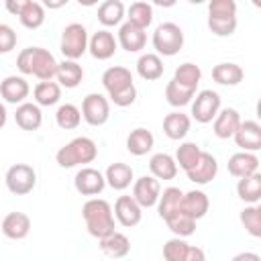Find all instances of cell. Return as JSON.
Returning a JSON list of instances; mask_svg holds the SVG:
<instances>
[{"mask_svg": "<svg viewBox=\"0 0 261 261\" xmlns=\"http://www.w3.org/2000/svg\"><path fill=\"white\" fill-rule=\"evenodd\" d=\"M98 247H100V251H102L106 257H110V259H120V257H126V255H128V251H130V241H128L126 234L114 230L112 234L100 239V245H98Z\"/></svg>", "mask_w": 261, "mask_h": 261, "instance_id": "cell-24", "label": "cell"}, {"mask_svg": "<svg viewBox=\"0 0 261 261\" xmlns=\"http://www.w3.org/2000/svg\"><path fill=\"white\" fill-rule=\"evenodd\" d=\"M241 224L245 226V230L251 237L261 239V214H259L257 206H247L241 210Z\"/></svg>", "mask_w": 261, "mask_h": 261, "instance_id": "cell-42", "label": "cell"}, {"mask_svg": "<svg viewBox=\"0 0 261 261\" xmlns=\"http://www.w3.org/2000/svg\"><path fill=\"white\" fill-rule=\"evenodd\" d=\"M104 175H106V184H108L112 190H116V192L126 190V188L133 184V179H135L133 167L126 165V163H122V161L110 163V165L106 167V173H104Z\"/></svg>", "mask_w": 261, "mask_h": 261, "instance_id": "cell-21", "label": "cell"}, {"mask_svg": "<svg viewBox=\"0 0 261 261\" xmlns=\"http://www.w3.org/2000/svg\"><path fill=\"white\" fill-rule=\"evenodd\" d=\"M208 16L214 18H230L237 16V2L234 0H210Z\"/></svg>", "mask_w": 261, "mask_h": 261, "instance_id": "cell-44", "label": "cell"}, {"mask_svg": "<svg viewBox=\"0 0 261 261\" xmlns=\"http://www.w3.org/2000/svg\"><path fill=\"white\" fill-rule=\"evenodd\" d=\"M165 224H167V228H169L175 237H179V239L190 237V234L196 230V220H194L192 216H188L181 208H179L173 216H169V218L165 220Z\"/></svg>", "mask_w": 261, "mask_h": 261, "instance_id": "cell-39", "label": "cell"}, {"mask_svg": "<svg viewBox=\"0 0 261 261\" xmlns=\"http://www.w3.org/2000/svg\"><path fill=\"white\" fill-rule=\"evenodd\" d=\"M237 194L243 202L247 204H255V202H261V173H253V175H247V177H241L237 181Z\"/></svg>", "mask_w": 261, "mask_h": 261, "instance_id": "cell-29", "label": "cell"}, {"mask_svg": "<svg viewBox=\"0 0 261 261\" xmlns=\"http://www.w3.org/2000/svg\"><path fill=\"white\" fill-rule=\"evenodd\" d=\"M116 47H118V39H114V35L106 29L102 31H96L92 37H90V47L88 51L92 53L94 59L98 61H106L110 59L114 53H116Z\"/></svg>", "mask_w": 261, "mask_h": 261, "instance_id": "cell-13", "label": "cell"}, {"mask_svg": "<svg viewBox=\"0 0 261 261\" xmlns=\"http://www.w3.org/2000/svg\"><path fill=\"white\" fill-rule=\"evenodd\" d=\"M216 173H218V161H216V157L210 155V153H206V151H202L200 161H198L196 167L190 169L186 175H188L190 181L204 186V184H210V181L216 177Z\"/></svg>", "mask_w": 261, "mask_h": 261, "instance_id": "cell-17", "label": "cell"}, {"mask_svg": "<svg viewBox=\"0 0 261 261\" xmlns=\"http://www.w3.org/2000/svg\"><path fill=\"white\" fill-rule=\"evenodd\" d=\"M149 169H151V175L157 179H163V181L173 179L177 175V161L167 153H155L149 159Z\"/></svg>", "mask_w": 261, "mask_h": 261, "instance_id": "cell-26", "label": "cell"}, {"mask_svg": "<svg viewBox=\"0 0 261 261\" xmlns=\"http://www.w3.org/2000/svg\"><path fill=\"white\" fill-rule=\"evenodd\" d=\"M73 186L82 196H98L106 186V175L94 167H82L73 177Z\"/></svg>", "mask_w": 261, "mask_h": 261, "instance_id": "cell-11", "label": "cell"}, {"mask_svg": "<svg viewBox=\"0 0 261 261\" xmlns=\"http://www.w3.org/2000/svg\"><path fill=\"white\" fill-rule=\"evenodd\" d=\"M16 67L24 75H35L41 82H53V77H57L59 63L55 61L51 51L43 47H27L18 53Z\"/></svg>", "mask_w": 261, "mask_h": 261, "instance_id": "cell-1", "label": "cell"}, {"mask_svg": "<svg viewBox=\"0 0 261 261\" xmlns=\"http://www.w3.org/2000/svg\"><path fill=\"white\" fill-rule=\"evenodd\" d=\"M230 261H261V257L257 253H251V251H243L239 255H234Z\"/></svg>", "mask_w": 261, "mask_h": 261, "instance_id": "cell-49", "label": "cell"}, {"mask_svg": "<svg viewBox=\"0 0 261 261\" xmlns=\"http://www.w3.org/2000/svg\"><path fill=\"white\" fill-rule=\"evenodd\" d=\"M24 2H27V0H6V10L18 16V14L22 12V6H24Z\"/></svg>", "mask_w": 261, "mask_h": 261, "instance_id": "cell-48", "label": "cell"}, {"mask_svg": "<svg viewBox=\"0 0 261 261\" xmlns=\"http://www.w3.org/2000/svg\"><path fill=\"white\" fill-rule=\"evenodd\" d=\"M82 110L75 106V104H61L59 108H57V112H55V122H57V126L59 128H63V130H73V128H77L80 126V122H82Z\"/></svg>", "mask_w": 261, "mask_h": 261, "instance_id": "cell-38", "label": "cell"}, {"mask_svg": "<svg viewBox=\"0 0 261 261\" xmlns=\"http://www.w3.org/2000/svg\"><path fill=\"white\" fill-rule=\"evenodd\" d=\"M237 147H241L243 151H249V153H255L261 149V122H255V120H245L241 122L237 135L232 137Z\"/></svg>", "mask_w": 261, "mask_h": 261, "instance_id": "cell-16", "label": "cell"}, {"mask_svg": "<svg viewBox=\"0 0 261 261\" xmlns=\"http://www.w3.org/2000/svg\"><path fill=\"white\" fill-rule=\"evenodd\" d=\"M243 75H245L243 67L232 61H224L212 67V80L220 86H237L243 82Z\"/></svg>", "mask_w": 261, "mask_h": 261, "instance_id": "cell-28", "label": "cell"}, {"mask_svg": "<svg viewBox=\"0 0 261 261\" xmlns=\"http://www.w3.org/2000/svg\"><path fill=\"white\" fill-rule=\"evenodd\" d=\"M257 167H259V157L255 153L239 151V153L228 157V173L239 177V179L257 173Z\"/></svg>", "mask_w": 261, "mask_h": 261, "instance_id": "cell-18", "label": "cell"}, {"mask_svg": "<svg viewBox=\"0 0 261 261\" xmlns=\"http://www.w3.org/2000/svg\"><path fill=\"white\" fill-rule=\"evenodd\" d=\"M116 39H118V45L124 51L139 53L145 47V43H147V33H145V29H141V27H137V24H133V22L126 20V22L120 24Z\"/></svg>", "mask_w": 261, "mask_h": 261, "instance_id": "cell-14", "label": "cell"}, {"mask_svg": "<svg viewBox=\"0 0 261 261\" xmlns=\"http://www.w3.org/2000/svg\"><path fill=\"white\" fill-rule=\"evenodd\" d=\"M82 116L90 126H102L110 118V102L106 96L92 92L82 102Z\"/></svg>", "mask_w": 261, "mask_h": 261, "instance_id": "cell-8", "label": "cell"}, {"mask_svg": "<svg viewBox=\"0 0 261 261\" xmlns=\"http://www.w3.org/2000/svg\"><path fill=\"white\" fill-rule=\"evenodd\" d=\"M16 45V33L8 24H0V53L12 51Z\"/></svg>", "mask_w": 261, "mask_h": 261, "instance_id": "cell-46", "label": "cell"}, {"mask_svg": "<svg viewBox=\"0 0 261 261\" xmlns=\"http://www.w3.org/2000/svg\"><path fill=\"white\" fill-rule=\"evenodd\" d=\"M208 29L216 37H230L237 31V16H230V18H214V16H208Z\"/></svg>", "mask_w": 261, "mask_h": 261, "instance_id": "cell-45", "label": "cell"}, {"mask_svg": "<svg viewBox=\"0 0 261 261\" xmlns=\"http://www.w3.org/2000/svg\"><path fill=\"white\" fill-rule=\"evenodd\" d=\"M188 249H190V245L184 239H179V237L169 239L163 245V259L165 261H186Z\"/></svg>", "mask_w": 261, "mask_h": 261, "instance_id": "cell-43", "label": "cell"}, {"mask_svg": "<svg viewBox=\"0 0 261 261\" xmlns=\"http://www.w3.org/2000/svg\"><path fill=\"white\" fill-rule=\"evenodd\" d=\"M102 86L108 92L110 102H114L120 108L130 106L137 100V88L133 82V73H130V69H126L122 65L108 67L102 73Z\"/></svg>", "mask_w": 261, "mask_h": 261, "instance_id": "cell-2", "label": "cell"}, {"mask_svg": "<svg viewBox=\"0 0 261 261\" xmlns=\"http://www.w3.org/2000/svg\"><path fill=\"white\" fill-rule=\"evenodd\" d=\"M194 94H196V92H192V90L179 86L173 77H171V82H167V86H165V100H167L171 106H175V108H181V106L190 104L192 98H194Z\"/></svg>", "mask_w": 261, "mask_h": 261, "instance_id": "cell-40", "label": "cell"}, {"mask_svg": "<svg viewBox=\"0 0 261 261\" xmlns=\"http://www.w3.org/2000/svg\"><path fill=\"white\" fill-rule=\"evenodd\" d=\"M153 145H155L153 133L147 130V128H143V126L130 130V135L126 137V149H128L130 155H137V157L147 155L153 149Z\"/></svg>", "mask_w": 261, "mask_h": 261, "instance_id": "cell-27", "label": "cell"}, {"mask_svg": "<svg viewBox=\"0 0 261 261\" xmlns=\"http://www.w3.org/2000/svg\"><path fill=\"white\" fill-rule=\"evenodd\" d=\"M90 47V39H88V31L84 24L80 22H69L67 27H63L61 31V41H59V49L63 53L65 59H80Z\"/></svg>", "mask_w": 261, "mask_h": 261, "instance_id": "cell-5", "label": "cell"}, {"mask_svg": "<svg viewBox=\"0 0 261 261\" xmlns=\"http://www.w3.org/2000/svg\"><path fill=\"white\" fill-rule=\"evenodd\" d=\"M63 4H65V0H63V2H49V0L45 2V6H49V8H59V6H63Z\"/></svg>", "mask_w": 261, "mask_h": 261, "instance_id": "cell-50", "label": "cell"}, {"mask_svg": "<svg viewBox=\"0 0 261 261\" xmlns=\"http://www.w3.org/2000/svg\"><path fill=\"white\" fill-rule=\"evenodd\" d=\"M173 80H175L179 86H184V88L196 92V88H198V84H200V80H202V69H200L196 63L186 61V63H181V65L175 69Z\"/></svg>", "mask_w": 261, "mask_h": 261, "instance_id": "cell-37", "label": "cell"}, {"mask_svg": "<svg viewBox=\"0 0 261 261\" xmlns=\"http://www.w3.org/2000/svg\"><path fill=\"white\" fill-rule=\"evenodd\" d=\"M14 122L22 130H37L41 126V122H43V114H41L39 104L24 102V104L16 106V110H14Z\"/></svg>", "mask_w": 261, "mask_h": 261, "instance_id": "cell-23", "label": "cell"}, {"mask_svg": "<svg viewBox=\"0 0 261 261\" xmlns=\"http://www.w3.org/2000/svg\"><path fill=\"white\" fill-rule=\"evenodd\" d=\"M181 200H184V192L179 188H165L161 198H159V204H157V212L163 220H167L169 216H173L179 208H181Z\"/></svg>", "mask_w": 261, "mask_h": 261, "instance_id": "cell-32", "label": "cell"}, {"mask_svg": "<svg viewBox=\"0 0 261 261\" xmlns=\"http://www.w3.org/2000/svg\"><path fill=\"white\" fill-rule=\"evenodd\" d=\"M137 73L147 80V82H153V80H159L163 75V61L157 53H143L137 61Z\"/></svg>", "mask_w": 261, "mask_h": 261, "instance_id": "cell-30", "label": "cell"}, {"mask_svg": "<svg viewBox=\"0 0 261 261\" xmlns=\"http://www.w3.org/2000/svg\"><path fill=\"white\" fill-rule=\"evenodd\" d=\"M153 20V6L149 2H133L128 6V22L147 29Z\"/></svg>", "mask_w": 261, "mask_h": 261, "instance_id": "cell-41", "label": "cell"}, {"mask_svg": "<svg viewBox=\"0 0 261 261\" xmlns=\"http://www.w3.org/2000/svg\"><path fill=\"white\" fill-rule=\"evenodd\" d=\"M35 104L39 106H53L61 98V86L57 82H39L33 90Z\"/></svg>", "mask_w": 261, "mask_h": 261, "instance_id": "cell-34", "label": "cell"}, {"mask_svg": "<svg viewBox=\"0 0 261 261\" xmlns=\"http://www.w3.org/2000/svg\"><path fill=\"white\" fill-rule=\"evenodd\" d=\"M124 18V4L120 0H104L98 6V20L104 27H116Z\"/></svg>", "mask_w": 261, "mask_h": 261, "instance_id": "cell-33", "label": "cell"}, {"mask_svg": "<svg viewBox=\"0 0 261 261\" xmlns=\"http://www.w3.org/2000/svg\"><path fill=\"white\" fill-rule=\"evenodd\" d=\"M190 124H192V120L188 114L173 110V112L165 114V118H163V133L171 141H181L190 133Z\"/></svg>", "mask_w": 261, "mask_h": 261, "instance_id": "cell-22", "label": "cell"}, {"mask_svg": "<svg viewBox=\"0 0 261 261\" xmlns=\"http://www.w3.org/2000/svg\"><path fill=\"white\" fill-rule=\"evenodd\" d=\"M255 112H257V118L261 120V98L257 100V106H255Z\"/></svg>", "mask_w": 261, "mask_h": 261, "instance_id": "cell-51", "label": "cell"}, {"mask_svg": "<svg viewBox=\"0 0 261 261\" xmlns=\"http://www.w3.org/2000/svg\"><path fill=\"white\" fill-rule=\"evenodd\" d=\"M241 114L234 108H222L218 112V116L214 118V135L218 139H230L237 135L239 126H241Z\"/></svg>", "mask_w": 261, "mask_h": 261, "instance_id": "cell-19", "label": "cell"}, {"mask_svg": "<svg viewBox=\"0 0 261 261\" xmlns=\"http://www.w3.org/2000/svg\"><path fill=\"white\" fill-rule=\"evenodd\" d=\"M114 216L122 226H137L143 218V208L133 196H118L114 202Z\"/></svg>", "mask_w": 261, "mask_h": 261, "instance_id": "cell-12", "label": "cell"}, {"mask_svg": "<svg viewBox=\"0 0 261 261\" xmlns=\"http://www.w3.org/2000/svg\"><path fill=\"white\" fill-rule=\"evenodd\" d=\"M153 47L157 55L173 57L184 47V31L175 22H161L153 33Z\"/></svg>", "mask_w": 261, "mask_h": 261, "instance_id": "cell-6", "label": "cell"}, {"mask_svg": "<svg viewBox=\"0 0 261 261\" xmlns=\"http://www.w3.org/2000/svg\"><path fill=\"white\" fill-rule=\"evenodd\" d=\"M18 20L27 29H39L45 22V8H43V4L35 2V0H27L24 6H22V12L18 14Z\"/></svg>", "mask_w": 261, "mask_h": 261, "instance_id": "cell-36", "label": "cell"}, {"mask_svg": "<svg viewBox=\"0 0 261 261\" xmlns=\"http://www.w3.org/2000/svg\"><path fill=\"white\" fill-rule=\"evenodd\" d=\"M96 155H98V147L90 137H75L55 153V161L59 167L67 169V167L92 163Z\"/></svg>", "mask_w": 261, "mask_h": 261, "instance_id": "cell-4", "label": "cell"}, {"mask_svg": "<svg viewBox=\"0 0 261 261\" xmlns=\"http://www.w3.org/2000/svg\"><path fill=\"white\" fill-rule=\"evenodd\" d=\"M208 208H210V200H208V196H206L202 190H192V192L184 194L181 210H184L188 216H192L194 220L204 218L206 212H208Z\"/></svg>", "mask_w": 261, "mask_h": 261, "instance_id": "cell-25", "label": "cell"}, {"mask_svg": "<svg viewBox=\"0 0 261 261\" xmlns=\"http://www.w3.org/2000/svg\"><path fill=\"white\" fill-rule=\"evenodd\" d=\"M186 261H206L204 249H200V247H190V249H188V255H186Z\"/></svg>", "mask_w": 261, "mask_h": 261, "instance_id": "cell-47", "label": "cell"}, {"mask_svg": "<svg viewBox=\"0 0 261 261\" xmlns=\"http://www.w3.org/2000/svg\"><path fill=\"white\" fill-rule=\"evenodd\" d=\"M200 157H202V149L198 147V143H192V141L181 143V145L177 147V151H175L177 167H181L186 173L196 167V163L200 161Z\"/></svg>", "mask_w": 261, "mask_h": 261, "instance_id": "cell-35", "label": "cell"}, {"mask_svg": "<svg viewBox=\"0 0 261 261\" xmlns=\"http://www.w3.org/2000/svg\"><path fill=\"white\" fill-rule=\"evenodd\" d=\"M29 92H31L29 82L22 75H8L0 84V94L6 104H18V106L24 104V98L29 96Z\"/></svg>", "mask_w": 261, "mask_h": 261, "instance_id": "cell-15", "label": "cell"}, {"mask_svg": "<svg viewBox=\"0 0 261 261\" xmlns=\"http://www.w3.org/2000/svg\"><path fill=\"white\" fill-rule=\"evenodd\" d=\"M82 216L86 222V228L92 237L98 241L114 232V212L112 206L102 198H90L82 206Z\"/></svg>", "mask_w": 261, "mask_h": 261, "instance_id": "cell-3", "label": "cell"}, {"mask_svg": "<svg viewBox=\"0 0 261 261\" xmlns=\"http://www.w3.org/2000/svg\"><path fill=\"white\" fill-rule=\"evenodd\" d=\"M84 80V69L77 61L71 59H63L57 67V82L63 88H77L80 82Z\"/></svg>", "mask_w": 261, "mask_h": 261, "instance_id": "cell-31", "label": "cell"}, {"mask_svg": "<svg viewBox=\"0 0 261 261\" xmlns=\"http://www.w3.org/2000/svg\"><path fill=\"white\" fill-rule=\"evenodd\" d=\"M31 230V218L24 212H8L2 218V232L12 241H20Z\"/></svg>", "mask_w": 261, "mask_h": 261, "instance_id": "cell-20", "label": "cell"}, {"mask_svg": "<svg viewBox=\"0 0 261 261\" xmlns=\"http://www.w3.org/2000/svg\"><path fill=\"white\" fill-rule=\"evenodd\" d=\"M257 210H259V214H261V202H259V206H257Z\"/></svg>", "mask_w": 261, "mask_h": 261, "instance_id": "cell-52", "label": "cell"}, {"mask_svg": "<svg viewBox=\"0 0 261 261\" xmlns=\"http://www.w3.org/2000/svg\"><path fill=\"white\" fill-rule=\"evenodd\" d=\"M133 198L141 204V208L157 206L159 198H161L159 179L153 177V175H143V177L135 179V184H133Z\"/></svg>", "mask_w": 261, "mask_h": 261, "instance_id": "cell-10", "label": "cell"}, {"mask_svg": "<svg viewBox=\"0 0 261 261\" xmlns=\"http://www.w3.org/2000/svg\"><path fill=\"white\" fill-rule=\"evenodd\" d=\"M220 112V96L214 90H202L196 94L194 102H192V116L200 122H212Z\"/></svg>", "mask_w": 261, "mask_h": 261, "instance_id": "cell-9", "label": "cell"}, {"mask_svg": "<svg viewBox=\"0 0 261 261\" xmlns=\"http://www.w3.org/2000/svg\"><path fill=\"white\" fill-rule=\"evenodd\" d=\"M4 181H6V188H8L12 194L24 196V194L33 192V188H35V184H37V173H35V169H33L31 165H27V163H16V165L8 167Z\"/></svg>", "mask_w": 261, "mask_h": 261, "instance_id": "cell-7", "label": "cell"}]
</instances>
